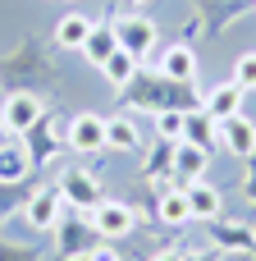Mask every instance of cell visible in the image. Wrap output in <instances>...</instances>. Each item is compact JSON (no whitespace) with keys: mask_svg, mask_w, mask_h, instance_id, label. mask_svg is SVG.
<instances>
[{"mask_svg":"<svg viewBox=\"0 0 256 261\" xmlns=\"http://www.w3.org/2000/svg\"><path fill=\"white\" fill-rule=\"evenodd\" d=\"M41 101L32 96V92H14V96H5V106H0V124H5V133H18V138H27L37 124H41Z\"/></svg>","mask_w":256,"mask_h":261,"instance_id":"1","label":"cell"},{"mask_svg":"<svg viewBox=\"0 0 256 261\" xmlns=\"http://www.w3.org/2000/svg\"><path fill=\"white\" fill-rule=\"evenodd\" d=\"M115 32H119V50H128L137 64L156 50V23L142 18V14H124V18L115 23Z\"/></svg>","mask_w":256,"mask_h":261,"instance_id":"2","label":"cell"},{"mask_svg":"<svg viewBox=\"0 0 256 261\" xmlns=\"http://www.w3.org/2000/svg\"><path fill=\"white\" fill-rule=\"evenodd\" d=\"M133 225H137V211H133L128 202H101V206L92 211V229H96L101 239H128Z\"/></svg>","mask_w":256,"mask_h":261,"instance_id":"3","label":"cell"},{"mask_svg":"<svg viewBox=\"0 0 256 261\" xmlns=\"http://www.w3.org/2000/svg\"><path fill=\"white\" fill-rule=\"evenodd\" d=\"M220 147L229 151V156H256V124L247 115H229V119H220Z\"/></svg>","mask_w":256,"mask_h":261,"instance_id":"4","label":"cell"},{"mask_svg":"<svg viewBox=\"0 0 256 261\" xmlns=\"http://www.w3.org/2000/svg\"><path fill=\"white\" fill-rule=\"evenodd\" d=\"M156 73H165V78H174V83H192V78H197V50H192L188 41L165 46L160 60H156Z\"/></svg>","mask_w":256,"mask_h":261,"instance_id":"5","label":"cell"},{"mask_svg":"<svg viewBox=\"0 0 256 261\" xmlns=\"http://www.w3.org/2000/svg\"><path fill=\"white\" fill-rule=\"evenodd\" d=\"M64 202H73L78 211H96L105 197H101V184L87 174V170H64V184H60Z\"/></svg>","mask_w":256,"mask_h":261,"instance_id":"6","label":"cell"},{"mask_svg":"<svg viewBox=\"0 0 256 261\" xmlns=\"http://www.w3.org/2000/svg\"><path fill=\"white\" fill-rule=\"evenodd\" d=\"M60 202H64V193H60V188H41V193H32V197H27L23 220H27L32 229H55V225H60Z\"/></svg>","mask_w":256,"mask_h":261,"instance_id":"7","label":"cell"},{"mask_svg":"<svg viewBox=\"0 0 256 261\" xmlns=\"http://www.w3.org/2000/svg\"><path fill=\"white\" fill-rule=\"evenodd\" d=\"M69 147L73 151H101L105 147V119L101 115H73L69 119Z\"/></svg>","mask_w":256,"mask_h":261,"instance_id":"8","label":"cell"},{"mask_svg":"<svg viewBox=\"0 0 256 261\" xmlns=\"http://www.w3.org/2000/svg\"><path fill=\"white\" fill-rule=\"evenodd\" d=\"M183 142H192V147H220V119L215 115H206V110H188L183 115Z\"/></svg>","mask_w":256,"mask_h":261,"instance_id":"9","label":"cell"},{"mask_svg":"<svg viewBox=\"0 0 256 261\" xmlns=\"http://www.w3.org/2000/svg\"><path fill=\"white\" fill-rule=\"evenodd\" d=\"M243 96H247V92L229 78V83H220V87L206 92V106H202V110L215 115V119H229V115H243Z\"/></svg>","mask_w":256,"mask_h":261,"instance_id":"10","label":"cell"},{"mask_svg":"<svg viewBox=\"0 0 256 261\" xmlns=\"http://www.w3.org/2000/svg\"><path fill=\"white\" fill-rule=\"evenodd\" d=\"M183 193H188V211H192V220H215V216H220V206H224V197H220L206 179L183 184Z\"/></svg>","mask_w":256,"mask_h":261,"instance_id":"11","label":"cell"},{"mask_svg":"<svg viewBox=\"0 0 256 261\" xmlns=\"http://www.w3.org/2000/svg\"><path fill=\"white\" fill-rule=\"evenodd\" d=\"M206 161H211V151H206V147L179 142V147H174V179H179V184L202 179V174H206Z\"/></svg>","mask_w":256,"mask_h":261,"instance_id":"12","label":"cell"},{"mask_svg":"<svg viewBox=\"0 0 256 261\" xmlns=\"http://www.w3.org/2000/svg\"><path fill=\"white\" fill-rule=\"evenodd\" d=\"M137 147H142V133L128 115L105 119V151H137Z\"/></svg>","mask_w":256,"mask_h":261,"instance_id":"13","label":"cell"},{"mask_svg":"<svg viewBox=\"0 0 256 261\" xmlns=\"http://www.w3.org/2000/svg\"><path fill=\"white\" fill-rule=\"evenodd\" d=\"M156 216H160L165 225H188V220H192L183 184H179V188H160V193H156Z\"/></svg>","mask_w":256,"mask_h":261,"instance_id":"14","label":"cell"},{"mask_svg":"<svg viewBox=\"0 0 256 261\" xmlns=\"http://www.w3.org/2000/svg\"><path fill=\"white\" fill-rule=\"evenodd\" d=\"M27 170H32V151L18 142H5L0 147V184H23Z\"/></svg>","mask_w":256,"mask_h":261,"instance_id":"15","label":"cell"},{"mask_svg":"<svg viewBox=\"0 0 256 261\" xmlns=\"http://www.w3.org/2000/svg\"><path fill=\"white\" fill-rule=\"evenodd\" d=\"M115 50H119V32H115L110 23L92 28V37L82 41V55H87V64H105V60H110Z\"/></svg>","mask_w":256,"mask_h":261,"instance_id":"16","label":"cell"},{"mask_svg":"<svg viewBox=\"0 0 256 261\" xmlns=\"http://www.w3.org/2000/svg\"><path fill=\"white\" fill-rule=\"evenodd\" d=\"M87 37H92V23H87L82 14H64V18L55 23V46H64V50H82Z\"/></svg>","mask_w":256,"mask_h":261,"instance_id":"17","label":"cell"},{"mask_svg":"<svg viewBox=\"0 0 256 261\" xmlns=\"http://www.w3.org/2000/svg\"><path fill=\"white\" fill-rule=\"evenodd\" d=\"M206 225H211V234H215V243H220V248L256 252V234H252V229H243V225H224L220 216H215V220H206Z\"/></svg>","mask_w":256,"mask_h":261,"instance_id":"18","label":"cell"},{"mask_svg":"<svg viewBox=\"0 0 256 261\" xmlns=\"http://www.w3.org/2000/svg\"><path fill=\"white\" fill-rule=\"evenodd\" d=\"M101 69H105V78H110L115 87H128V83L137 78V60H133L128 50H115V55H110V60L101 64Z\"/></svg>","mask_w":256,"mask_h":261,"instance_id":"19","label":"cell"},{"mask_svg":"<svg viewBox=\"0 0 256 261\" xmlns=\"http://www.w3.org/2000/svg\"><path fill=\"white\" fill-rule=\"evenodd\" d=\"M183 115L188 110H156V133L165 142H183Z\"/></svg>","mask_w":256,"mask_h":261,"instance_id":"20","label":"cell"},{"mask_svg":"<svg viewBox=\"0 0 256 261\" xmlns=\"http://www.w3.org/2000/svg\"><path fill=\"white\" fill-rule=\"evenodd\" d=\"M197 5H202V9L211 14V32H220V28H224V23L234 18V14L243 9V0H197Z\"/></svg>","mask_w":256,"mask_h":261,"instance_id":"21","label":"cell"},{"mask_svg":"<svg viewBox=\"0 0 256 261\" xmlns=\"http://www.w3.org/2000/svg\"><path fill=\"white\" fill-rule=\"evenodd\" d=\"M234 83H238L243 92H256V50H243V55L234 60Z\"/></svg>","mask_w":256,"mask_h":261,"instance_id":"22","label":"cell"},{"mask_svg":"<svg viewBox=\"0 0 256 261\" xmlns=\"http://www.w3.org/2000/svg\"><path fill=\"white\" fill-rule=\"evenodd\" d=\"M87 261H119V252H115V248H92Z\"/></svg>","mask_w":256,"mask_h":261,"instance_id":"23","label":"cell"},{"mask_svg":"<svg viewBox=\"0 0 256 261\" xmlns=\"http://www.w3.org/2000/svg\"><path fill=\"white\" fill-rule=\"evenodd\" d=\"M247 197L256 202V156H247Z\"/></svg>","mask_w":256,"mask_h":261,"instance_id":"24","label":"cell"},{"mask_svg":"<svg viewBox=\"0 0 256 261\" xmlns=\"http://www.w3.org/2000/svg\"><path fill=\"white\" fill-rule=\"evenodd\" d=\"M183 261H220V252H188Z\"/></svg>","mask_w":256,"mask_h":261,"instance_id":"25","label":"cell"},{"mask_svg":"<svg viewBox=\"0 0 256 261\" xmlns=\"http://www.w3.org/2000/svg\"><path fill=\"white\" fill-rule=\"evenodd\" d=\"M151 261H183V252H156Z\"/></svg>","mask_w":256,"mask_h":261,"instance_id":"26","label":"cell"},{"mask_svg":"<svg viewBox=\"0 0 256 261\" xmlns=\"http://www.w3.org/2000/svg\"><path fill=\"white\" fill-rule=\"evenodd\" d=\"M0 147H5V124H0Z\"/></svg>","mask_w":256,"mask_h":261,"instance_id":"27","label":"cell"},{"mask_svg":"<svg viewBox=\"0 0 256 261\" xmlns=\"http://www.w3.org/2000/svg\"><path fill=\"white\" fill-rule=\"evenodd\" d=\"M128 5H142V0H128Z\"/></svg>","mask_w":256,"mask_h":261,"instance_id":"28","label":"cell"}]
</instances>
